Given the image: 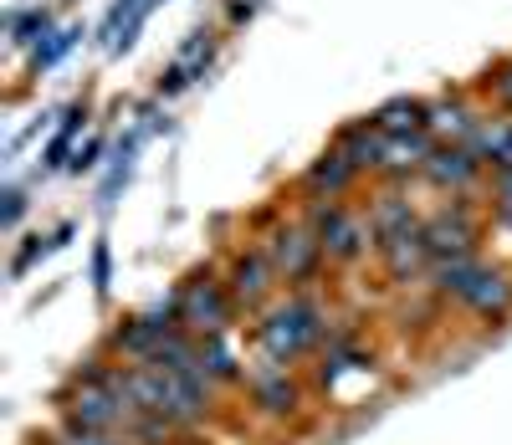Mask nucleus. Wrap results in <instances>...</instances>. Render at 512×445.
Here are the masks:
<instances>
[{"instance_id":"423d86ee","label":"nucleus","mask_w":512,"mask_h":445,"mask_svg":"<svg viewBox=\"0 0 512 445\" xmlns=\"http://www.w3.org/2000/svg\"><path fill=\"white\" fill-rule=\"evenodd\" d=\"M313 231H318L323 251H328V256H338V261L359 256V251H364V241H369V226H364V220H354L344 205H333V200H323V205L313 210Z\"/></svg>"},{"instance_id":"6e6552de","label":"nucleus","mask_w":512,"mask_h":445,"mask_svg":"<svg viewBox=\"0 0 512 445\" xmlns=\"http://www.w3.org/2000/svg\"><path fill=\"white\" fill-rule=\"evenodd\" d=\"M472 220H466V210H441L425 220V241H431V261L441 256H472Z\"/></svg>"},{"instance_id":"2eb2a0df","label":"nucleus","mask_w":512,"mask_h":445,"mask_svg":"<svg viewBox=\"0 0 512 445\" xmlns=\"http://www.w3.org/2000/svg\"><path fill=\"white\" fill-rule=\"evenodd\" d=\"M354 174H359V164H354L344 149H328V154H323V159L308 169V190L333 200L338 190H349V180H354Z\"/></svg>"},{"instance_id":"f3484780","label":"nucleus","mask_w":512,"mask_h":445,"mask_svg":"<svg viewBox=\"0 0 512 445\" xmlns=\"http://www.w3.org/2000/svg\"><path fill=\"white\" fill-rule=\"evenodd\" d=\"M338 149H344L359 169H379V164H384V133L374 128V118H369V123H354L344 139H338Z\"/></svg>"},{"instance_id":"393cba45","label":"nucleus","mask_w":512,"mask_h":445,"mask_svg":"<svg viewBox=\"0 0 512 445\" xmlns=\"http://www.w3.org/2000/svg\"><path fill=\"white\" fill-rule=\"evenodd\" d=\"M36 31H47V11H31V16L16 21V41H21V47H26V41H36Z\"/></svg>"},{"instance_id":"f257e3e1","label":"nucleus","mask_w":512,"mask_h":445,"mask_svg":"<svg viewBox=\"0 0 512 445\" xmlns=\"http://www.w3.org/2000/svg\"><path fill=\"white\" fill-rule=\"evenodd\" d=\"M123 389H128V399H134L144 415H159L164 425H195L205 415L210 374H180V369H159V364H134V369H123Z\"/></svg>"},{"instance_id":"aec40b11","label":"nucleus","mask_w":512,"mask_h":445,"mask_svg":"<svg viewBox=\"0 0 512 445\" xmlns=\"http://www.w3.org/2000/svg\"><path fill=\"white\" fill-rule=\"evenodd\" d=\"M82 103H72L67 113H62V128H57V139L47 144V159H41V169H62L67 164V149H72V139H77V128H82Z\"/></svg>"},{"instance_id":"c756f323","label":"nucleus","mask_w":512,"mask_h":445,"mask_svg":"<svg viewBox=\"0 0 512 445\" xmlns=\"http://www.w3.org/2000/svg\"><path fill=\"white\" fill-rule=\"evenodd\" d=\"M492 87H497V98H502V103L512 108V67H502V72L492 77Z\"/></svg>"},{"instance_id":"bb28decb","label":"nucleus","mask_w":512,"mask_h":445,"mask_svg":"<svg viewBox=\"0 0 512 445\" xmlns=\"http://www.w3.org/2000/svg\"><path fill=\"white\" fill-rule=\"evenodd\" d=\"M497 210L502 220H512V169H497Z\"/></svg>"},{"instance_id":"c85d7f7f","label":"nucleus","mask_w":512,"mask_h":445,"mask_svg":"<svg viewBox=\"0 0 512 445\" xmlns=\"http://www.w3.org/2000/svg\"><path fill=\"white\" fill-rule=\"evenodd\" d=\"M21 210H26L21 190H6V231H16V220H21Z\"/></svg>"},{"instance_id":"5701e85b","label":"nucleus","mask_w":512,"mask_h":445,"mask_svg":"<svg viewBox=\"0 0 512 445\" xmlns=\"http://www.w3.org/2000/svg\"><path fill=\"white\" fill-rule=\"evenodd\" d=\"M52 445H123L118 435H98V430H77V425H67Z\"/></svg>"},{"instance_id":"cd10ccee","label":"nucleus","mask_w":512,"mask_h":445,"mask_svg":"<svg viewBox=\"0 0 512 445\" xmlns=\"http://www.w3.org/2000/svg\"><path fill=\"white\" fill-rule=\"evenodd\" d=\"M98 154H103V139H88V144H82L77 154H72V169L82 174V169H93L98 164Z\"/></svg>"},{"instance_id":"412c9836","label":"nucleus","mask_w":512,"mask_h":445,"mask_svg":"<svg viewBox=\"0 0 512 445\" xmlns=\"http://www.w3.org/2000/svg\"><path fill=\"white\" fill-rule=\"evenodd\" d=\"M200 364H205L210 379H236V359H231V348H226V333L200 343Z\"/></svg>"},{"instance_id":"b1692460","label":"nucleus","mask_w":512,"mask_h":445,"mask_svg":"<svg viewBox=\"0 0 512 445\" xmlns=\"http://www.w3.org/2000/svg\"><path fill=\"white\" fill-rule=\"evenodd\" d=\"M108 277H113V256H108V241L93 246V287L108 292Z\"/></svg>"},{"instance_id":"9b49d317","label":"nucleus","mask_w":512,"mask_h":445,"mask_svg":"<svg viewBox=\"0 0 512 445\" xmlns=\"http://www.w3.org/2000/svg\"><path fill=\"white\" fill-rule=\"evenodd\" d=\"M436 154V139H431V128H420V133H400V139H384V164L379 169H390V174H410V169H425V159Z\"/></svg>"},{"instance_id":"a878e982","label":"nucleus","mask_w":512,"mask_h":445,"mask_svg":"<svg viewBox=\"0 0 512 445\" xmlns=\"http://www.w3.org/2000/svg\"><path fill=\"white\" fill-rule=\"evenodd\" d=\"M57 241H62V236H57ZM57 241H41V236H36V241H31V246H26V251H21V256L11 261V272H16V277H26V266H31V261H36L41 251H52Z\"/></svg>"},{"instance_id":"a211bd4d","label":"nucleus","mask_w":512,"mask_h":445,"mask_svg":"<svg viewBox=\"0 0 512 445\" xmlns=\"http://www.w3.org/2000/svg\"><path fill=\"white\" fill-rule=\"evenodd\" d=\"M251 389H256V405L262 410H272V415H287V410H297V389L287 384V374H256L251 379Z\"/></svg>"},{"instance_id":"1a4fd4ad","label":"nucleus","mask_w":512,"mask_h":445,"mask_svg":"<svg viewBox=\"0 0 512 445\" xmlns=\"http://www.w3.org/2000/svg\"><path fill=\"white\" fill-rule=\"evenodd\" d=\"M379 251H384V261H390V277H400V282H410L415 272H425V266H431V241H425V220H420L415 231H405V236H395V241H384Z\"/></svg>"},{"instance_id":"ddd939ff","label":"nucleus","mask_w":512,"mask_h":445,"mask_svg":"<svg viewBox=\"0 0 512 445\" xmlns=\"http://www.w3.org/2000/svg\"><path fill=\"white\" fill-rule=\"evenodd\" d=\"M420 220H415V210H410V200H400V195H384L374 210H369V236L384 246V241H395V236H405V231H415Z\"/></svg>"},{"instance_id":"6ab92c4d","label":"nucleus","mask_w":512,"mask_h":445,"mask_svg":"<svg viewBox=\"0 0 512 445\" xmlns=\"http://www.w3.org/2000/svg\"><path fill=\"white\" fill-rule=\"evenodd\" d=\"M425 128H436V133H456V139L466 144L472 139V113H466L461 103H441V108H425Z\"/></svg>"},{"instance_id":"20e7f679","label":"nucleus","mask_w":512,"mask_h":445,"mask_svg":"<svg viewBox=\"0 0 512 445\" xmlns=\"http://www.w3.org/2000/svg\"><path fill=\"white\" fill-rule=\"evenodd\" d=\"M185 323H180V297H169V302H159V307H149V313H139V318H128L123 328H118V348L128 353V359H139V364H149L154 353H159V343L164 338H175Z\"/></svg>"},{"instance_id":"9d476101","label":"nucleus","mask_w":512,"mask_h":445,"mask_svg":"<svg viewBox=\"0 0 512 445\" xmlns=\"http://www.w3.org/2000/svg\"><path fill=\"white\" fill-rule=\"evenodd\" d=\"M272 277H277V266H272V256L267 251H251V256H236V266H231V297L236 302H262L267 297V287H272Z\"/></svg>"},{"instance_id":"f03ea898","label":"nucleus","mask_w":512,"mask_h":445,"mask_svg":"<svg viewBox=\"0 0 512 445\" xmlns=\"http://www.w3.org/2000/svg\"><path fill=\"white\" fill-rule=\"evenodd\" d=\"M323 333V313L308 302V297H292L287 307H277V313L262 323V348L272 364H292L297 353H308Z\"/></svg>"},{"instance_id":"4be33fe9","label":"nucleus","mask_w":512,"mask_h":445,"mask_svg":"<svg viewBox=\"0 0 512 445\" xmlns=\"http://www.w3.org/2000/svg\"><path fill=\"white\" fill-rule=\"evenodd\" d=\"M72 41H77V31H57L47 47H36V72H41V67H52V62H62V52L72 47Z\"/></svg>"},{"instance_id":"0eeeda50","label":"nucleus","mask_w":512,"mask_h":445,"mask_svg":"<svg viewBox=\"0 0 512 445\" xmlns=\"http://www.w3.org/2000/svg\"><path fill=\"white\" fill-rule=\"evenodd\" d=\"M477 169H482V159L466 149V144H436V154L425 159L420 174H425L431 185H441V190H456V185H472Z\"/></svg>"},{"instance_id":"39448f33","label":"nucleus","mask_w":512,"mask_h":445,"mask_svg":"<svg viewBox=\"0 0 512 445\" xmlns=\"http://www.w3.org/2000/svg\"><path fill=\"white\" fill-rule=\"evenodd\" d=\"M267 256H272V266H277V277L303 282V277H313V266H318V256H323V241H318V231L282 226V231L267 241Z\"/></svg>"},{"instance_id":"dca6fc26","label":"nucleus","mask_w":512,"mask_h":445,"mask_svg":"<svg viewBox=\"0 0 512 445\" xmlns=\"http://www.w3.org/2000/svg\"><path fill=\"white\" fill-rule=\"evenodd\" d=\"M374 128L384 133V139H400V133H420V128H425V103H415V98L384 103V108L374 113Z\"/></svg>"},{"instance_id":"4468645a","label":"nucleus","mask_w":512,"mask_h":445,"mask_svg":"<svg viewBox=\"0 0 512 445\" xmlns=\"http://www.w3.org/2000/svg\"><path fill=\"white\" fill-rule=\"evenodd\" d=\"M210 52H216V36H195L190 47L180 52V62H169V72L159 77V93H180V87H190L195 82V72H205V62H210Z\"/></svg>"},{"instance_id":"f8f14e48","label":"nucleus","mask_w":512,"mask_h":445,"mask_svg":"<svg viewBox=\"0 0 512 445\" xmlns=\"http://www.w3.org/2000/svg\"><path fill=\"white\" fill-rule=\"evenodd\" d=\"M466 149H472L482 164H492V169H512V123H507V118L477 123L472 139H466Z\"/></svg>"},{"instance_id":"7ed1b4c3","label":"nucleus","mask_w":512,"mask_h":445,"mask_svg":"<svg viewBox=\"0 0 512 445\" xmlns=\"http://www.w3.org/2000/svg\"><path fill=\"white\" fill-rule=\"evenodd\" d=\"M180 323H185V333H200V338H216V333H226V323H231V287H221V282H210V277H195V282H185L180 292Z\"/></svg>"}]
</instances>
